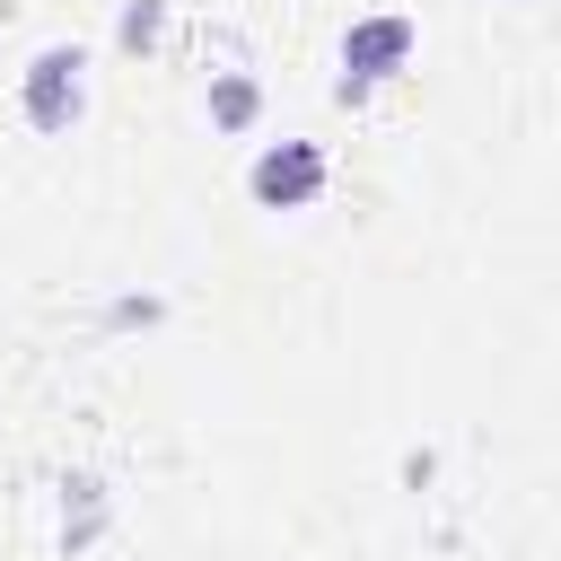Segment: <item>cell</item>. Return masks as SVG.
<instances>
[{"mask_svg":"<svg viewBox=\"0 0 561 561\" xmlns=\"http://www.w3.org/2000/svg\"><path fill=\"white\" fill-rule=\"evenodd\" d=\"M263 123V79L254 70H210V131H254Z\"/></svg>","mask_w":561,"mask_h":561,"instance_id":"4","label":"cell"},{"mask_svg":"<svg viewBox=\"0 0 561 561\" xmlns=\"http://www.w3.org/2000/svg\"><path fill=\"white\" fill-rule=\"evenodd\" d=\"M412 53H421V18H403V9H377V18L342 26V79L351 88H377V79L412 70Z\"/></svg>","mask_w":561,"mask_h":561,"instance_id":"3","label":"cell"},{"mask_svg":"<svg viewBox=\"0 0 561 561\" xmlns=\"http://www.w3.org/2000/svg\"><path fill=\"white\" fill-rule=\"evenodd\" d=\"M96 526H105V482L96 473H70L61 482V552H79Z\"/></svg>","mask_w":561,"mask_h":561,"instance_id":"5","label":"cell"},{"mask_svg":"<svg viewBox=\"0 0 561 561\" xmlns=\"http://www.w3.org/2000/svg\"><path fill=\"white\" fill-rule=\"evenodd\" d=\"M158 35H167V0H123V9H114V44H123V53H149Z\"/></svg>","mask_w":561,"mask_h":561,"instance_id":"6","label":"cell"},{"mask_svg":"<svg viewBox=\"0 0 561 561\" xmlns=\"http://www.w3.org/2000/svg\"><path fill=\"white\" fill-rule=\"evenodd\" d=\"M324 184H333L324 140H263V149H254V167H245L254 210H316V202H324Z\"/></svg>","mask_w":561,"mask_h":561,"instance_id":"2","label":"cell"},{"mask_svg":"<svg viewBox=\"0 0 561 561\" xmlns=\"http://www.w3.org/2000/svg\"><path fill=\"white\" fill-rule=\"evenodd\" d=\"M18 114H26V131L70 140V123L88 114V53H79V44H44V53L18 70Z\"/></svg>","mask_w":561,"mask_h":561,"instance_id":"1","label":"cell"},{"mask_svg":"<svg viewBox=\"0 0 561 561\" xmlns=\"http://www.w3.org/2000/svg\"><path fill=\"white\" fill-rule=\"evenodd\" d=\"M158 316H167L158 298H114V307H105V324H158Z\"/></svg>","mask_w":561,"mask_h":561,"instance_id":"7","label":"cell"}]
</instances>
